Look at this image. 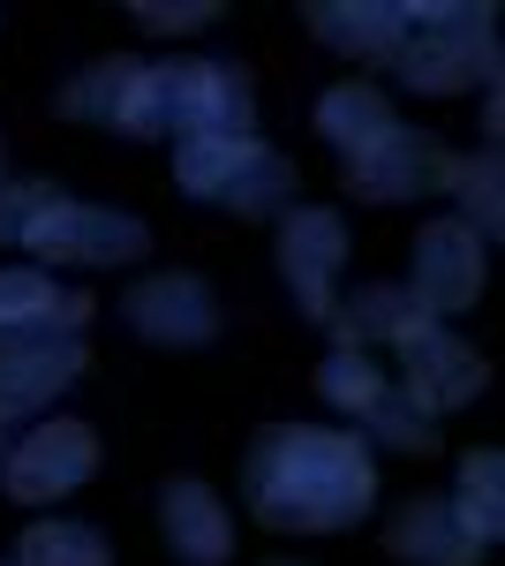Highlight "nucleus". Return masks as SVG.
Masks as SVG:
<instances>
[{"instance_id": "1", "label": "nucleus", "mask_w": 505, "mask_h": 566, "mask_svg": "<svg viewBox=\"0 0 505 566\" xmlns=\"http://www.w3.org/2000/svg\"><path fill=\"white\" fill-rule=\"evenodd\" d=\"M242 499L280 536H339L378 499L370 438L325 431V423H264L242 461Z\"/></svg>"}, {"instance_id": "2", "label": "nucleus", "mask_w": 505, "mask_h": 566, "mask_svg": "<svg viewBox=\"0 0 505 566\" xmlns=\"http://www.w3.org/2000/svg\"><path fill=\"white\" fill-rule=\"evenodd\" d=\"M122 136H256V84L234 61H144L128 84Z\"/></svg>"}, {"instance_id": "3", "label": "nucleus", "mask_w": 505, "mask_h": 566, "mask_svg": "<svg viewBox=\"0 0 505 566\" xmlns=\"http://www.w3.org/2000/svg\"><path fill=\"white\" fill-rule=\"evenodd\" d=\"M415 39L400 45L392 76L408 91L453 98V91H498V8L491 0H408Z\"/></svg>"}, {"instance_id": "4", "label": "nucleus", "mask_w": 505, "mask_h": 566, "mask_svg": "<svg viewBox=\"0 0 505 566\" xmlns=\"http://www.w3.org/2000/svg\"><path fill=\"white\" fill-rule=\"evenodd\" d=\"M317 392L355 423V438H378V446H400V453H438V423L408 408L400 378H385L370 363V348H333L317 363Z\"/></svg>"}, {"instance_id": "5", "label": "nucleus", "mask_w": 505, "mask_h": 566, "mask_svg": "<svg viewBox=\"0 0 505 566\" xmlns=\"http://www.w3.org/2000/svg\"><path fill=\"white\" fill-rule=\"evenodd\" d=\"M385 348L400 355V392H408V408L415 416H453V408H467L475 392L491 386V363L467 348V340H453L438 317H408V325H392V340Z\"/></svg>"}, {"instance_id": "6", "label": "nucleus", "mask_w": 505, "mask_h": 566, "mask_svg": "<svg viewBox=\"0 0 505 566\" xmlns=\"http://www.w3.org/2000/svg\"><path fill=\"white\" fill-rule=\"evenodd\" d=\"M453 175H461V151L438 144L430 129H408L400 122L385 144H370L362 159L339 167V189L362 197V205H415V197H445Z\"/></svg>"}, {"instance_id": "7", "label": "nucleus", "mask_w": 505, "mask_h": 566, "mask_svg": "<svg viewBox=\"0 0 505 566\" xmlns=\"http://www.w3.org/2000/svg\"><path fill=\"white\" fill-rule=\"evenodd\" d=\"M98 476V431L76 423V416H53V423H31L0 453V491L15 506H45V499H69L76 483Z\"/></svg>"}, {"instance_id": "8", "label": "nucleus", "mask_w": 505, "mask_h": 566, "mask_svg": "<svg viewBox=\"0 0 505 566\" xmlns=\"http://www.w3.org/2000/svg\"><path fill=\"white\" fill-rule=\"evenodd\" d=\"M23 250L45 264H136L151 250V227L128 212H106V205H53V212L23 234Z\"/></svg>"}, {"instance_id": "9", "label": "nucleus", "mask_w": 505, "mask_h": 566, "mask_svg": "<svg viewBox=\"0 0 505 566\" xmlns=\"http://www.w3.org/2000/svg\"><path fill=\"white\" fill-rule=\"evenodd\" d=\"M408 295L422 317H461L483 295V234L467 219H430L415 234V272H408Z\"/></svg>"}, {"instance_id": "10", "label": "nucleus", "mask_w": 505, "mask_h": 566, "mask_svg": "<svg viewBox=\"0 0 505 566\" xmlns=\"http://www.w3.org/2000/svg\"><path fill=\"white\" fill-rule=\"evenodd\" d=\"M347 264V219L325 205H287L280 212V280L295 287L309 325L333 317V272Z\"/></svg>"}, {"instance_id": "11", "label": "nucleus", "mask_w": 505, "mask_h": 566, "mask_svg": "<svg viewBox=\"0 0 505 566\" xmlns=\"http://www.w3.org/2000/svg\"><path fill=\"white\" fill-rule=\"evenodd\" d=\"M122 317L151 340V348H204L219 340V303L197 272H151L122 295Z\"/></svg>"}, {"instance_id": "12", "label": "nucleus", "mask_w": 505, "mask_h": 566, "mask_svg": "<svg viewBox=\"0 0 505 566\" xmlns=\"http://www.w3.org/2000/svg\"><path fill=\"white\" fill-rule=\"evenodd\" d=\"M91 295L84 287H53L31 264L0 272V340H84L91 325Z\"/></svg>"}, {"instance_id": "13", "label": "nucleus", "mask_w": 505, "mask_h": 566, "mask_svg": "<svg viewBox=\"0 0 505 566\" xmlns=\"http://www.w3.org/2000/svg\"><path fill=\"white\" fill-rule=\"evenodd\" d=\"M302 23L333 45V53H355V61H370V69H392L400 45L415 39L408 0H309Z\"/></svg>"}, {"instance_id": "14", "label": "nucleus", "mask_w": 505, "mask_h": 566, "mask_svg": "<svg viewBox=\"0 0 505 566\" xmlns=\"http://www.w3.org/2000/svg\"><path fill=\"white\" fill-rule=\"evenodd\" d=\"M84 340H0V416L23 423L84 378Z\"/></svg>"}, {"instance_id": "15", "label": "nucleus", "mask_w": 505, "mask_h": 566, "mask_svg": "<svg viewBox=\"0 0 505 566\" xmlns=\"http://www.w3.org/2000/svg\"><path fill=\"white\" fill-rule=\"evenodd\" d=\"M159 528H167V544L189 566H227V552H234V522H227L219 491L197 476H173L159 491Z\"/></svg>"}, {"instance_id": "16", "label": "nucleus", "mask_w": 505, "mask_h": 566, "mask_svg": "<svg viewBox=\"0 0 505 566\" xmlns=\"http://www.w3.org/2000/svg\"><path fill=\"white\" fill-rule=\"evenodd\" d=\"M385 552L408 559V566H475L483 559V544L453 522L445 499H408V506L392 514V528H385Z\"/></svg>"}, {"instance_id": "17", "label": "nucleus", "mask_w": 505, "mask_h": 566, "mask_svg": "<svg viewBox=\"0 0 505 566\" xmlns=\"http://www.w3.org/2000/svg\"><path fill=\"white\" fill-rule=\"evenodd\" d=\"M317 129H325V144H339V167H347V159H362L370 144H385L400 129V114L378 84H333L317 98Z\"/></svg>"}, {"instance_id": "18", "label": "nucleus", "mask_w": 505, "mask_h": 566, "mask_svg": "<svg viewBox=\"0 0 505 566\" xmlns=\"http://www.w3.org/2000/svg\"><path fill=\"white\" fill-rule=\"evenodd\" d=\"M256 159H264V136H189V144H173V181H181L189 197L219 205Z\"/></svg>"}, {"instance_id": "19", "label": "nucleus", "mask_w": 505, "mask_h": 566, "mask_svg": "<svg viewBox=\"0 0 505 566\" xmlns=\"http://www.w3.org/2000/svg\"><path fill=\"white\" fill-rule=\"evenodd\" d=\"M408 317H415V295L400 280H378V287H355L347 303H333L325 333H333V348H378V340H392V325H408Z\"/></svg>"}, {"instance_id": "20", "label": "nucleus", "mask_w": 505, "mask_h": 566, "mask_svg": "<svg viewBox=\"0 0 505 566\" xmlns=\"http://www.w3.org/2000/svg\"><path fill=\"white\" fill-rule=\"evenodd\" d=\"M136 53H106V61H91L76 84H61V98H53V114L61 122H91V129H114L128 106V84H136Z\"/></svg>"}, {"instance_id": "21", "label": "nucleus", "mask_w": 505, "mask_h": 566, "mask_svg": "<svg viewBox=\"0 0 505 566\" xmlns=\"http://www.w3.org/2000/svg\"><path fill=\"white\" fill-rule=\"evenodd\" d=\"M445 506H453V522H461L475 544H498L505 536V453L475 446L461 461V491H453Z\"/></svg>"}, {"instance_id": "22", "label": "nucleus", "mask_w": 505, "mask_h": 566, "mask_svg": "<svg viewBox=\"0 0 505 566\" xmlns=\"http://www.w3.org/2000/svg\"><path fill=\"white\" fill-rule=\"evenodd\" d=\"M15 566H114V552L84 522H31L15 544Z\"/></svg>"}, {"instance_id": "23", "label": "nucleus", "mask_w": 505, "mask_h": 566, "mask_svg": "<svg viewBox=\"0 0 505 566\" xmlns=\"http://www.w3.org/2000/svg\"><path fill=\"white\" fill-rule=\"evenodd\" d=\"M498 144H483L475 159H461V175H453V189H461V205H467V227L483 234V242H498L505 234V197H498Z\"/></svg>"}, {"instance_id": "24", "label": "nucleus", "mask_w": 505, "mask_h": 566, "mask_svg": "<svg viewBox=\"0 0 505 566\" xmlns=\"http://www.w3.org/2000/svg\"><path fill=\"white\" fill-rule=\"evenodd\" d=\"M53 205H69L53 181H0V242H23Z\"/></svg>"}, {"instance_id": "25", "label": "nucleus", "mask_w": 505, "mask_h": 566, "mask_svg": "<svg viewBox=\"0 0 505 566\" xmlns=\"http://www.w3.org/2000/svg\"><path fill=\"white\" fill-rule=\"evenodd\" d=\"M128 15H136L144 31H204L227 8H219V0H181V8H173V0H128Z\"/></svg>"}, {"instance_id": "26", "label": "nucleus", "mask_w": 505, "mask_h": 566, "mask_svg": "<svg viewBox=\"0 0 505 566\" xmlns=\"http://www.w3.org/2000/svg\"><path fill=\"white\" fill-rule=\"evenodd\" d=\"M8 431H15V423H8V416H0V453H8Z\"/></svg>"}, {"instance_id": "27", "label": "nucleus", "mask_w": 505, "mask_h": 566, "mask_svg": "<svg viewBox=\"0 0 505 566\" xmlns=\"http://www.w3.org/2000/svg\"><path fill=\"white\" fill-rule=\"evenodd\" d=\"M272 566H287V559H272Z\"/></svg>"}, {"instance_id": "28", "label": "nucleus", "mask_w": 505, "mask_h": 566, "mask_svg": "<svg viewBox=\"0 0 505 566\" xmlns=\"http://www.w3.org/2000/svg\"><path fill=\"white\" fill-rule=\"evenodd\" d=\"M0 566H8V559H0Z\"/></svg>"}]
</instances>
